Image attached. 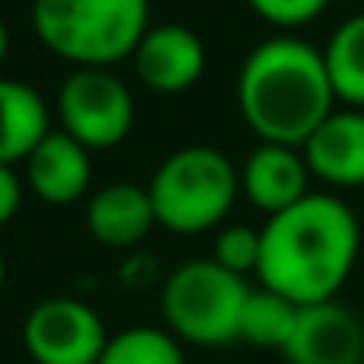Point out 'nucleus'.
Returning a JSON list of instances; mask_svg holds the SVG:
<instances>
[{"instance_id": "14", "label": "nucleus", "mask_w": 364, "mask_h": 364, "mask_svg": "<svg viewBox=\"0 0 364 364\" xmlns=\"http://www.w3.org/2000/svg\"><path fill=\"white\" fill-rule=\"evenodd\" d=\"M50 134L46 100L21 78H0V163L14 166Z\"/></svg>"}, {"instance_id": "12", "label": "nucleus", "mask_w": 364, "mask_h": 364, "mask_svg": "<svg viewBox=\"0 0 364 364\" xmlns=\"http://www.w3.org/2000/svg\"><path fill=\"white\" fill-rule=\"evenodd\" d=\"M301 156L311 177L333 188H364V110H333L308 134Z\"/></svg>"}, {"instance_id": "4", "label": "nucleus", "mask_w": 364, "mask_h": 364, "mask_svg": "<svg viewBox=\"0 0 364 364\" xmlns=\"http://www.w3.org/2000/svg\"><path fill=\"white\" fill-rule=\"evenodd\" d=\"M241 195V170L216 145L173 149L149 181L156 223L173 234L220 230Z\"/></svg>"}, {"instance_id": "22", "label": "nucleus", "mask_w": 364, "mask_h": 364, "mask_svg": "<svg viewBox=\"0 0 364 364\" xmlns=\"http://www.w3.org/2000/svg\"><path fill=\"white\" fill-rule=\"evenodd\" d=\"M4 276H7V265H4V251H0V287H4Z\"/></svg>"}, {"instance_id": "10", "label": "nucleus", "mask_w": 364, "mask_h": 364, "mask_svg": "<svg viewBox=\"0 0 364 364\" xmlns=\"http://www.w3.org/2000/svg\"><path fill=\"white\" fill-rule=\"evenodd\" d=\"M25 181L46 205H75L89 195L92 152L68 131L50 127V134L25 159Z\"/></svg>"}, {"instance_id": "8", "label": "nucleus", "mask_w": 364, "mask_h": 364, "mask_svg": "<svg viewBox=\"0 0 364 364\" xmlns=\"http://www.w3.org/2000/svg\"><path fill=\"white\" fill-rule=\"evenodd\" d=\"M290 364H364V322L340 297L304 304L283 347Z\"/></svg>"}, {"instance_id": "5", "label": "nucleus", "mask_w": 364, "mask_h": 364, "mask_svg": "<svg viewBox=\"0 0 364 364\" xmlns=\"http://www.w3.org/2000/svg\"><path fill=\"white\" fill-rule=\"evenodd\" d=\"M247 294V276L223 269L216 258H195L166 276L159 311L177 340L198 347H223L237 340Z\"/></svg>"}, {"instance_id": "17", "label": "nucleus", "mask_w": 364, "mask_h": 364, "mask_svg": "<svg viewBox=\"0 0 364 364\" xmlns=\"http://www.w3.org/2000/svg\"><path fill=\"white\" fill-rule=\"evenodd\" d=\"M96 364H188L181 340L170 329L156 326H131L107 340Z\"/></svg>"}, {"instance_id": "2", "label": "nucleus", "mask_w": 364, "mask_h": 364, "mask_svg": "<svg viewBox=\"0 0 364 364\" xmlns=\"http://www.w3.org/2000/svg\"><path fill=\"white\" fill-rule=\"evenodd\" d=\"M237 110L258 141L301 149L308 134L336 110L322 50L297 36H272L258 43L237 75Z\"/></svg>"}, {"instance_id": "6", "label": "nucleus", "mask_w": 364, "mask_h": 364, "mask_svg": "<svg viewBox=\"0 0 364 364\" xmlns=\"http://www.w3.org/2000/svg\"><path fill=\"white\" fill-rule=\"evenodd\" d=\"M60 131L92 149H114L131 134L134 96L110 68H75L57 92Z\"/></svg>"}, {"instance_id": "19", "label": "nucleus", "mask_w": 364, "mask_h": 364, "mask_svg": "<svg viewBox=\"0 0 364 364\" xmlns=\"http://www.w3.org/2000/svg\"><path fill=\"white\" fill-rule=\"evenodd\" d=\"M247 7L276 28H297L315 21L329 7V0H247Z\"/></svg>"}, {"instance_id": "11", "label": "nucleus", "mask_w": 364, "mask_h": 364, "mask_svg": "<svg viewBox=\"0 0 364 364\" xmlns=\"http://www.w3.org/2000/svg\"><path fill=\"white\" fill-rule=\"evenodd\" d=\"M308 181H311V170H308L301 149H294V145L262 141L258 149L247 152L241 166V195L265 216H276V213L297 205L304 195H311Z\"/></svg>"}, {"instance_id": "21", "label": "nucleus", "mask_w": 364, "mask_h": 364, "mask_svg": "<svg viewBox=\"0 0 364 364\" xmlns=\"http://www.w3.org/2000/svg\"><path fill=\"white\" fill-rule=\"evenodd\" d=\"M7 46H11V36H7V25H4V18H0V64H4V57H7Z\"/></svg>"}, {"instance_id": "9", "label": "nucleus", "mask_w": 364, "mask_h": 364, "mask_svg": "<svg viewBox=\"0 0 364 364\" xmlns=\"http://www.w3.org/2000/svg\"><path fill=\"white\" fill-rule=\"evenodd\" d=\"M131 64L145 89L159 96H177L188 92L205 75L209 53L195 28L166 21V25H149V32L138 39L131 53Z\"/></svg>"}, {"instance_id": "15", "label": "nucleus", "mask_w": 364, "mask_h": 364, "mask_svg": "<svg viewBox=\"0 0 364 364\" xmlns=\"http://www.w3.org/2000/svg\"><path fill=\"white\" fill-rule=\"evenodd\" d=\"M326 71L336 92V103L364 110V11L336 25L326 50Z\"/></svg>"}, {"instance_id": "18", "label": "nucleus", "mask_w": 364, "mask_h": 364, "mask_svg": "<svg viewBox=\"0 0 364 364\" xmlns=\"http://www.w3.org/2000/svg\"><path fill=\"white\" fill-rule=\"evenodd\" d=\"M258 255H262V230H255L247 223L220 227V234L213 241V258L237 276H247L258 269Z\"/></svg>"}, {"instance_id": "16", "label": "nucleus", "mask_w": 364, "mask_h": 364, "mask_svg": "<svg viewBox=\"0 0 364 364\" xmlns=\"http://www.w3.org/2000/svg\"><path fill=\"white\" fill-rule=\"evenodd\" d=\"M297 311H301V304H294L283 294L258 283V287H251V294L244 301L237 340L251 343V347H262V350H279L283 354V347L294 333Z\"/></svg>"}, {"instance_id": "1", "label": "nucleus", "mask_w": 364, "mask_h": 364, "mask_svg": "<svg viewBox=\"0 0 364 364\" xmlns=\"http://www.w3.org/2000/svg\"><path fill=\"white\" fill-rule=\"evenodd\" d=\"M361 251V223L336 195L311 191L297 205L276 213L262 227L258 283L294 304L340 297Z\"/></svg>"}, {"instance_id": "7", "label": "nucleus", "mask_w": 364, "mask_h": 364, "mask_svg": "<svg viewBox=\"0 0 364 364\" xmlns=\"http://www.w3.org/2000/svg\"><path fill=\"white\" fill-rule=\"evenodd\" d=\"M107 340L100 311L78 297H46L21 322L25 354L36 364H96Z\"/></svg>"}, {"instance_id": "13", "label": "nucleus", "mask_w": 364, "mask_h": 364, "mask_svg": "<svg viewBox=\"0 0 364 364\" xmlns=\"http://www.w3.org/2000/svg\"><path fill=\"white\" fill-rule=\"evenodd\" d=\"M85 223H89V234L103 247H134L152 234V227H159L149 188H138L127 181L107 184L89 198Z\"/></svg>"}, {"instance_id": "3", "label": "nucleus", "mask_w": 364, "mask_h": 364, "mask_svg": "<svg viewBox=\"0 0 364 364\" xmlns=\"http://www.w3.org/2000/svg\"><path fill=\"white\" fill-rule=\"evenodd\" d=\"M32 28L75 68H114L149 32V0H32Z\"/></svg>"}, {"instance_id": "20", "label": "nucleus", "mask_w": 364, "mask_h": 364, "mask_svg": "<svg viewBox=\"0 0 364 364\" xmlns=\"http://www.w3.org/2000/svg\"><path fill=\"white\" fill-rule=\"evenodd\" d=\"M21 195H25L21 177L14 173V166L0 163V227L14 220V213L21 209Z\"/></svg>"}]
</instances>
